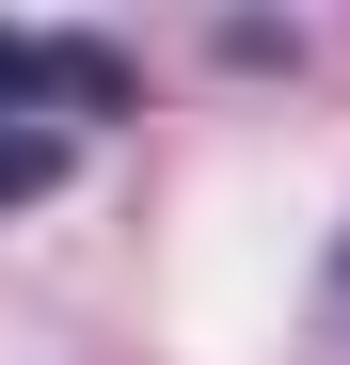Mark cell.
<instances>
[{
    "label": "cell",
    "mask_w": 350,
    "mask_h": 365,
    "mask_svg": "<svg viewBox=\"0 0 350 365\" xmlns=\"http://www.w3.org/2000/svg\"><path fill=\"white\" fill-rule=\"evenodd\" d=\"M96 111H128V64L96 32H0V207L64 191V159Z\"/></svg>",
    "instance_id": "cell-1"
}]
</instances>
